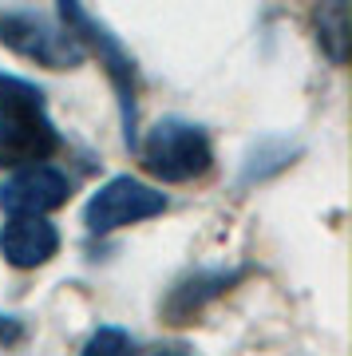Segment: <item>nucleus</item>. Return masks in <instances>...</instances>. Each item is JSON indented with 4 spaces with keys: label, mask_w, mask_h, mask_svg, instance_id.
Wrapping results in <instances>:
<instances>
[{
    "label": "nucleus",
    "mask_w": 352,
    "mask_h": 356,
    "mask_svg": "<svg viewBox=\"0 0 352 356\" xmlns=\"http://www.w3.org/2000/svg\"><path fill=\"white\" fill-rule=\"evenodd\" d=\"M56 151L60 135L44 111L40 91L16 76H0V170L40 166Z\"/></svg>",
    "instance_id": "1"
},
{
    "label": "nucleus",
    "mask_w": 352,
    "mask_h": 356,
    "mask_svg": "<svg viewBox=\"0 0 352 356\" xmlns=\"http://www.w3.org/2000/svg\"><path fill=\"white\" fill-rule=\"evenodd\" d=\"M0 44L13 48L16 56H24V60L56 67V72L79 67L83 56H88V48L79 44V36L63 20H51V16L32 13V8H8V13H0Z\"/></svg>",
    "instance_id": "2"
},
{
    "label": "nucleus",
    "mask_w": 352,
    "mask_h": 356,
    "mask_svg": "<svg viewBox=\"0 0 352 356\" xmlns=\"http://www.w3.org/2000/svg\"><path fill=\"white\" fill-rule=\"evenodd\" d=\"M138 151H143L147 170L163 182H190V178H202L214 166L210 135L198 123H186V119L154 123L147 131V139L138 143Z\"/></svg>",
    "instance_id": "3"
},
{
    "label": "nucleus",
    "mask_w": 352,
    "mask_h": 356,
    "mask_svg": "<svg viewBox=\"0 0 352 356\" xmlns=\"http://www.w3.org/2000/svg\"><path fill=\"white\" fill-rule=\"evenodd\" d=\"M166 210V194L138 182L131 175H119L111 182H103L99 191L88 198L83 206V226L91 234H115L123 226H135V222H147V218L163 214Z\"/></svg>",
    "instance_id": "4"
},
{
    "label": "nucleus",
    "mask_w": 352,
    "mask_h": 356,
    "mask_svg": "<svg viewBox=\"0 0 352 356\" xmlns=\"http://www.w3.org/2000/svg\"><path fill=\"white\" fill-rule=\"evenodd\" d=\"M60 20L72 32L79 36V44H91V48L103 56V64H107V76H111L115 91H119V107H123V127H127V143H135V64H131V56H127L115 36L107 28L88 16L79 4H60Z\"/></svg>",
    "instance_id": "5"
},
{
    "label": "nucleus",
    "mask_w": 352,
    "mask_h": 356,
    "mask_svg": "<svg viewBox=\"0 0 352 356\" xmlns=\"http://www.w3.org/2000/svg\"><path fill=\"white\" fill-rule=\"evenodd\" d=\"M67 194H72V182L56 166H24L0 182V210L8 218H48L67 202Z\"/></svg>",
    "instance_id": "6"
},
{
    "label": "nucleus",
    "mask_w": 352,
    "mask_h": 356,
    "mask_svg": "<svg viewBox=\"0 0 352 356\" xmlns=\"http://www.w3.org/2000/svg\"><path fill=\"white\" fill-rule=\"evenodd\" d=\"M60 254V229L48 218H8L0 226V257L13 269H40Z\"/></svg>",
    "instance_id": "7"
},
{
    "label": "nucleus",
    "mask_w": 352,
    "mask_h": 356,
    "mask_svg": "<svg viewBox=\"0 0 352 356\" xmlns=\"http://www.w3.org/2000/svg\"><path fill=\"white\" fill-rule=\"evenodd\" d=\"M238 277H241L238 269H198V273H190V277L178 281L175 289H170V297H166V317L175 321V325L190 321L194 313H202V309L210 305L214 297H222Z\"/></svg>",
    "instance_id": "8"
},
{
    "label": "nucleus",
    "mask_w": 352,
    "mask_h": 356,
    "mask_svg": "<svg viewBox=\"0 0 352 356\" xmlns=\"http://www.w3.org/2000/svg\"><path fill=\"white\" fill-rule=\"evenodd\" d=\"M317 32H321V48L328 51L333 64H344L349 60V4L344 0H333L317 13Z\"/></svg>",
    "instance_id": "9"
},
{
    "label": "nucleus",
    "mask_w": 352,
    "mask_h": 356,
    "mask_svg": "<svg viewBox=\"0 0 352 356\" xmlns=\"http://www.w3.org/2000/svg\"><path fill=\"white\" fill-rule=\"evenodd\" d=\"M83 356H138V344L131 332L115 329V325H103V329H95L88 337Z\"/></svg>",
    "instance_id": "10"
},
{
    "label": "nucleus",
    "mask_w": 352,
    "mask_h": 356,
    "mask_svg": "<svg viewBox=\"0 0 352 356\" xmlns=\"http://www.w3.org/2000/svg\"><path fill=\"white\" fill-rule=\"evenodd\" d=\"M151 356H194V353H190L186 344H163V348H154Z\"/></svg>",
    "instance_id": "11"
},
{
    "label": "nucleus",
    "mask_w": 352,
    "mask_h": 356,
    "mask_svg": "<svg viewBox=\"0 0 352 356\" xmlns=\"http://www.w3.org/2000/svg\"><path fill=\"white\" fill-rule=\"evenodd\" d=\"M13 332H16L13 317H0V341H4V337H13Z\"/></svg>",
    "instance_id": "12"
}]
</instances>
